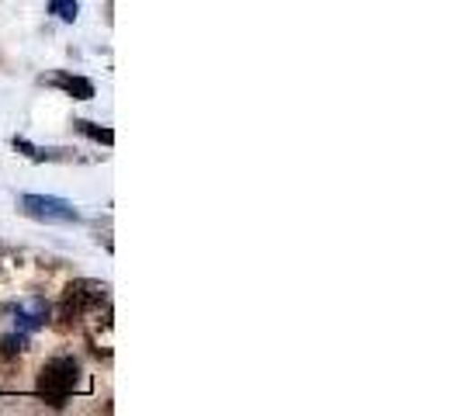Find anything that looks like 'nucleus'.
I'll use <instances>...</instances> for the list:
<instances>
[{
  "label": "nucleus",
  "instance_id": "f03ea898",
  "mask_svg": "<svg viewBox=\"0 0 461 416\" xmlns=\"http://www.w3.org/2000/svg\"><path fill=\"white\" fill-rule=\"evenodd\" d=\"M80 378H84V368L77 357L69 354H56L49 357L46 365L39 368V378H35V393L39 399L52 406V410H63L69 402V395L80 389Z\"/></svg>",
  "mask_w": 461,
  "mask_h": 416
},
{
  "label": "nucleus",
  "instance_id": "423d86ee",
  "mask_svg": "<svg viewBox=\"0 0 461 416\" xmlns=\"http://www.w3.org/2000/svg\"><path fill=\"white\" fill-rule=\"evenodd\" d=\"M24 350H28V333H22V330L4 333V337H0V365H14V361H22Z\"/></svg>",
  "mask_w": 461,
  "mask_h": 416
},
{
  "label": "nucleus",
  "instance_id": "20e7f679",
  "mask_svg": "<svg viewBox=\"0 0 461 416\" xmlns=\"http://www.w3.org/2000/svg\"><path fill=\"white\" fill-rule=\"evenodd\" d=\"M52 320V309H49V302L42 299H32V302H18L14 305V330H22V333H35V330H42L49 326Z\"/></svg>",
  "mask_w": 461,
  "mask_h": 416
},
{
  "label": "nucleus",
  "instance_id": "f257e3e1",
  "mask_svg": "<svg viewBox=\"0 0 461 416\" xmlns=\"http://www.w3.org/2000/svg\"><path fill=\"white\" fill-rule=\"evenodd\" d=\"M112 305V295H108V285L104 281H94V277H80V281H69L63 288V295L56 302V330H80L91 316H97L101 309Z\"/></svg>",
  "mask_w": 461,
  "mask_h": 416
},
{
  "label": "nucleus",
  "instance_id": "1a4fd4ad",
  "mask_svg": "<svg viewBox=\"0 0 461 416\" xmlns=\"http://www.w3.org/2000/svg\"><path fill=\"white\" fill-rule=\"evenodd\" d=\"M49 11L59 18V22H77L80 18V0H49Z\"/></svg>",
  "mask_w": 461,
  "mask_h": 416
},
{
  "label": "nucleus",
  "instance_id": "7ed1b4c3",
  "mask_svg": "<svg viewBox=\"0 0 461 416\" xmlns=\"http://www.w3.org/2000/svg\"><path fill=\"white\" fill-rule=\"evenodd\" d=\"M18 208H22L28 219H35V222H56V226L80 222V212L69 205V202H63V198H52V194H22Z\"/></svg>",
  "mask_w": 461,
  "mask_h": 416
},
{
  "label": "nucleus",
  "instance_id": "39448f33",
  "mask_svg": "<svg viewBox=\"0 0 461 416\" xmlns=\"http://www.w3.org/2000/svg\"><path fill=\"white\" fill-rule=\"evenodd\" d=\"M46 84L49 87H56V91H63L67 97H73V101H91L94 97L91 80H87V77H77V73H67V69H56Z\"/></svg>",
  "mask_w": 461,
  "mask_h": 416
},
{
  "label": "nucleus",
  "instance_id": "6e6552de",
  "mask_svg": "<svg viewBox=\"0 0 461 416\" xmlns=\"http://www.w3.org/2000/svg\"><path fill=\"white\" fill-rule=\"evenodd\" d=\"M73 129H77L80 136L94 139V142H104V146H112V142H115V132H112L108 125H94V122H87V118H77V122H73Z\"/></svg>",
  "mask_w": 461,
  "mask_h": 416
},
{
  "label": "nucleus",
  "instance_id": "0eeeda50",
  "mask_svg": "<svg viewBox=\"0 0 461 416\" xmlns=\"http://www.w3.org/2000/svg\"><path fill=\"white\" fill-rule=\"evenodd\" d=\"M11 146L22 153V157H28V160L35 163H46V160H67V149H42V146H35V142H28V139L14 136L11 139Z\"/></svg>",
  "mask_w": 461,
  "mask_h": 416
}]
</instances>
